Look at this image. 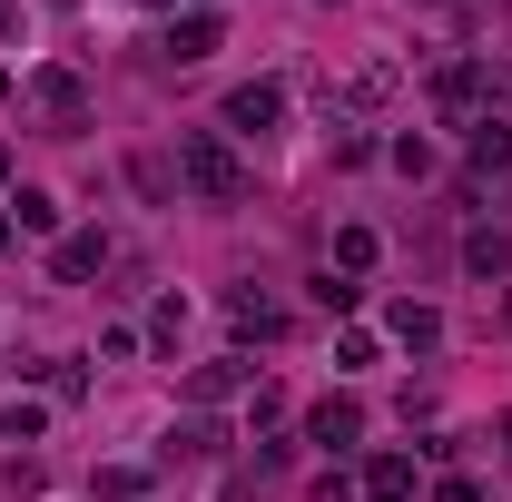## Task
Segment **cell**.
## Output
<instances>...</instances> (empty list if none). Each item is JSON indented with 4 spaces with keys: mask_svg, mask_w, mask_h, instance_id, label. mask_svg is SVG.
<instances>
[{
    "mask_svg": "<svg viewBox=\"0 0 512 502\" xmlns=\"http://www.w3.org/2000/svg\"><path fill=\"white\" fill-rule=\"evenodd\" d=\"M178 178H188L207 207H237V197H247V168L227 158V138H217V128H188V138H178Z\"/></svg>",
    "mask_w": 512,
    "mask_h": 502,
    "instance_id": "1",
    "label": "cell"
},
{
    "mask_svg": "<svg viewBox=\"0 0 512 502\" xmlns=\"http://www.w3.org/2000/svg\"><path fill=\"white\" fill-rule=\"evenodd\" d=\"M276 119H286V89H276V79H247V89H227V128H237V138H266Z\"/></svg>",
    "mask_w": 512,
    "mask_h": 502,
    "instance_id": "2",
    "label": "cell"
},
{
    "mask_svg": "<svg viewBox=\"0 0 512 502\" xmlns=\"http://www.w3.org/2000/svg\"><path fill=\"white\" fill-rule=\"evenodd\" d=\"M30 99H40L60 128H89V89H79V69H40V79H30Z\"/></svg>",
    "mask_w": 512,
    "mask_h": 502,
    "instance_id": "3",
    "label": "cell"
},
{
    "mask_svg": "<svg viewBox=\"0 0 512 502\" xmlns=\"http://www.w3.org/2000/svg\"><path fill=\"white\" fill-rule=\"evenodd\" d=\"M306 434H316V443H355V434H365V414H355L345 394H325L316 414H306Z\"/></svg>",
    "mask_w": 512,
    "mask_h": 502,
    "instance_id": "4",
    "label": "cell"
},
{
    "mask_svg": "<svg viewBox=\"0 0 512 502\" xmlns=\"http://www.w3.org/2000/svg\"><path fill=\"white\" fill-rule=\"evenodd\" d=\"M473 168H483V178H503V168H512V128L503 119H473Z\"/></svg>",
    "mask_w": 512,
    "mask_h": 502,
    "instance_id": "5",
    "label": "cell"
},
{
    "mask_svg": "<svg viewBox=\"0 0 512 502\" xmlns=\"http://www.w3.org/2000/svg\"><path fill=\"white\" fill-rule=\"evenodd\" d=\"M365 493H375V502H404V493H414V463H404V453H375V473H365Z\"/></svg>",
    "mask_w": 512,
    "mask_h": 502,
    "instance_id": "6",
    "label": "cell"
},
{
    "mask_svg": "<svg viewBox=\"0 0 512 502\" xmlns=\"http://www.w3.org/2000/svg\"><path fill=\"white\" fill-rule=\"evenodd\" d=\"M89 266H109V237H99V227L60 237V276H89Z\"/></svg>",
    "mask_w": 512,
    "mask_h": 502,
    "instance_id": "7",
    "label": "cell"
},
{
    "mask_svg": "<svg viewBox=\"0 0 512 502\" xmlns=\"http://www.w3.org/2000/svg\"><path fill=\"white\" fill-rule=\"evenodd\" d=\"M168 50H178V60H207V50H217V20H207V10H188V20L168 30Z\"/></svg>",
    "mask_w": 512,
    "mask_h": 502,
    "instance_id": "8",
    "label": "cell"
},
{
    "mask_svg": "<svg viewBox=\"0 0 512 502\" xmlns=\"http://www.w3.org/2000/svg\"><path fill=\"white\" fill-rule=\"evenodd\" d=\"M237 325H247V335H276V325H286V306H276V296H256V286H247V296H237Z\"/></svg>",
    "mask_w": 512,
    "mask_h": 502,
    "instance_id": "9",
    "label": "cell"
},
{
    "mask_svg": "<svg viewBox=\"0 0 512 502\" xmlns=\"http://www.w3.org/2000/svg\"><path fill=\"white\" fill-rule=\"evenodd\" d=\"M10 207H20L10 227H30V237H50V227H60V207H50V197H40V188H20V197H10Z\"/></svg>",
    "mask_w": 512,
    "mask_h": 502,
    "instance_id": "10",
    "label": "cell"
},
{
    "mask_svg": "<svg viewBox=\"0 0 512 502\" xmlns=\"http://www.w3.org/2000/svg\"><path fill=\"white\" fill-rule=\"evenodd\" d=\"M0 40H20V0H0Z\"/></svg>",
    "mask_w": 512,
    "mask_h": 502,
    "instance_id": "11",
    "label": "cell"
},
{
    "mask_svg": "<svg viewBox=\"0 0 512 502\" xmlns=\"http://www.w3.org/2000/svg\"><path fill=\"white\" fill-rule=\"evenodd\" d=\"M434 502H483V493H473V483H444V493H434Z\"/></svg>",
    "mask_w": 512,
    "mask_h": 502,
    "instance_id": "12",
    "label": "cell"
},
{
    "mask_svg": "<svg viewBox=\"0 0 512 502\" xmlns=\"http://www.w3.org/2000/svg\"><path fill=\"white\" fill-rule=\"evenodd\" d=\"M0 247H10V217H0Z\"/></svg>",
    "mask_w": 512,
    "mask_h": 502,
    "instance_id": "13",
    "label": "cell"
},
{
    "mask_svg": "<svg viewBox=\"0 0 512 502\" xmlns=\"http://www.w3.org/2000/svg\"><path fill=\"white\" fill-rule=\"evenodd\" d=\"M0 178H10V148H0Z\"/></svg>",
    "mask_w": 512,
    "mask_h": 502,
    "instance_id": "14",
    "label": "cell"
}]
</instances>
